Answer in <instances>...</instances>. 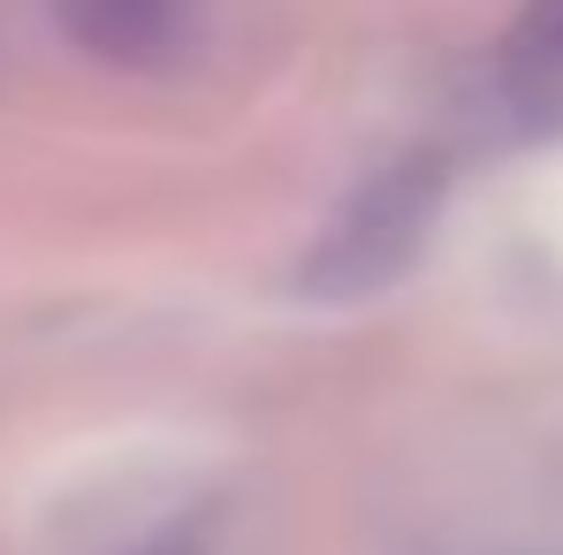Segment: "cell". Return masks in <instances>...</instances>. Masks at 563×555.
Listing matches in <instances>:
<instances>
[{"label": "cell", "mask_w": 563, "mask_h": 555, "mask_svg": "<svg viewBox=\"0 0 563 555\" xmlns=\"http://www.w3.org/2000/svg\"><path fill=\"white\" fill-rule=\"evenodd\" d=\"M434 206H442V168L434 160H396L388 176H374L335 213V229L305 259V281L320 297H366L380 281H396L411 267V252L427 244Z\"/></svg>", "instance_id": "obj_1"}, {"label": "cell", "mask_w": 563, "mask_h": 555, "mask_svg": "<svg viewBox=\"0 0 563 555\" xmlns=\"http://www.w3.org/2000/svg\"><path fill=\"white\" fill-rule=\"evenodd\" d=\"M62 23L122 69H161L190 46V0H62Z\"/></svg>", "instance_id": "obj_2"}, {"label": "cell", "mask_w": 563, "mask_h": 555, "mask_svg": "<svg viewBox=\"0 0 563 555\" xmlns=\"http://www.w3.org/2000/svg\"><path fill=\"white\" fill-rule=\"evenodd\" d=\"M503 92L526 114L556 122L563 114V0H526L518 23L503 31Z\"/></svg>", "instance_id": "obj_3"}]
</instances>
